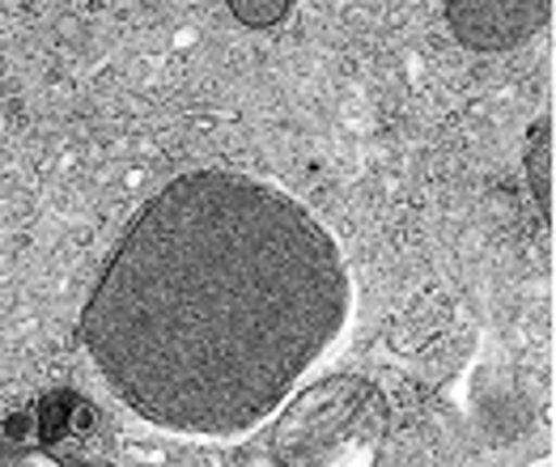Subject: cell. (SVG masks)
I'll return each instance as SVG.
<instances>
[{
  "label": "cell",
  "instance_id": "cell-1",
  "mask_svg": "<svg viewBox=\"0 0 556 467\" xmlns=\"http://www.w3.org/2000/svg\"><path fill=\"white\" fill-rule=\"evenodd\" d=\"M344 319L349 273L331 234L280 187L200 171L132 217L81 336L137 417L238 438L324 362Z\"/></svg>",
  "mask_w": 556,
  "mask_h": 467
},
{
  "label": "cell",
  "instance_id": "cell-2",
  "mask_svg": "<svg viewBox=\"0 0 556 467\" xmlns=\"http://www.w3.org/2000/svg\"><path fill=\"white\" fill-rule=\"evenodd\" d=\"M0 467H111L106 429L77 391H47L9 417Z\"/></svg>",
  "mask_w": 556,
  "mask_h": 467
},
{
  "label": "cell",
  "instance_id": "cell-3",
  "mask_svg": "<svg viewBox=\"0 0 556 467\" xmlns=\"http://www.w3.org/2000/svg\"><path fill=\"white\" fill-rule=\"evenodd\" d=\"M553 0H446L451 30L476 51H506L548 22Z\"/></svg>",
  "mask_w": 556,
  "mask_h": 467
},
{
  "label": "cell",
  "instance_id": "cell-4",
  "mask_svg": "<svg viewBox=\"0 0 556 467\" xmlns=\"http://www.w3.org/2000/svg\"><path fill=\"white\" fill-rule=\"evenodd\" d=\"M226 4H230V13L242 26H255V30L277 26V22H285V13L293 9V0H226Z\"/></svg>",
  "mask_w": 556,
  "mask_h": 467
}]
</instances>
